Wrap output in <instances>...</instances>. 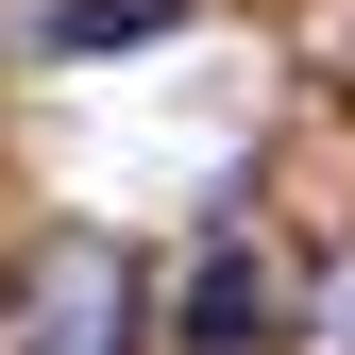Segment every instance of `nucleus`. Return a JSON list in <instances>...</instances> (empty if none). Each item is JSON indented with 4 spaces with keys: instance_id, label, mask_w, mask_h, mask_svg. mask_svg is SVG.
Returning a JSON list of instances; mask_svg holds the SVG:
<instances>
[{
    "instance_id": "obj_3",
    "label": "nucleus",
    "mask_w": 355,
    "mask_h": 355,
    "mask_svg": "<svg viewBox=\"0 0 355 355\" xmlns=\"http://www.w3.org/2000/svg\"><path fill=\"white\" fill-rule=\"evenodd\" d=\"M169 17H187V0H51V17H34V51H68V68H102V51H153Z\"/></svg>"
},
{
    "instance_id": "obj_1",
    "label": "nucleus",
    "mask_w": 355,
    "mask_h": 355,
    "mask_svg": "<svg viewBox=\"0 0 355 355\" xmlns=\"http://www.w3.org/2000/svg\"><path fill=\"white\" fill-rule=\"evenodd\" d=\"M0 355H119V254H51L17 288V338Z\"/></svg>"
},
{
    "instance_id": "obj_2",
    "label": "nucleus",
    "mask_w": 355,
    "mask_h": 355,
    "mask_svg": "<svg viewBox=\"0 0 355 355\" xmlns=\"http://www.w3.org/2000/svg\"><path fill=\"white\" fill-rule=\"evenodd\" d=\"M169 338L187 355H271V271H254V254H203L187 304H169Z\"/></svg>"
}]
</instances>
